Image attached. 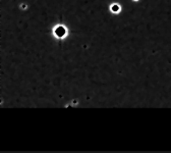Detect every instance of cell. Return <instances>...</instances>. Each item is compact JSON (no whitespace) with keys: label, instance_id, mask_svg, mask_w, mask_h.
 I'll list each match as a JSON object with an SVG mask.
<instances>
[{"label":"cell","instance_id":"1","mask_svg":"<svg viewBox=\"0 0 171 153\" xmlns=\"http://www.w3.org/2000/svg\"><path fill=\"white\" fill-rule=\"evenodd\" d=\"M65 33H66V30H65V28L64 27H62V26L57 27V28L55 29V31H54V34H55V36H56L57 38H63V37L65 36Z\"/></svg>","mask_w":171,"mask_h":153},{"label":"cell","instance_id":"2","mask_svg":"<svg viewBox=\"0 0 171 153\" xmlns=\"http://www.w3.org/2000/svg\"><path fill=\"white\" fill-rule=\"evenodd\" d=\"M118 9H119V6L117 5V4H114V5L111 7V10H112V11H117Z\"/></svg>","mask_w":171,"mask_h":153}]
</instances>
